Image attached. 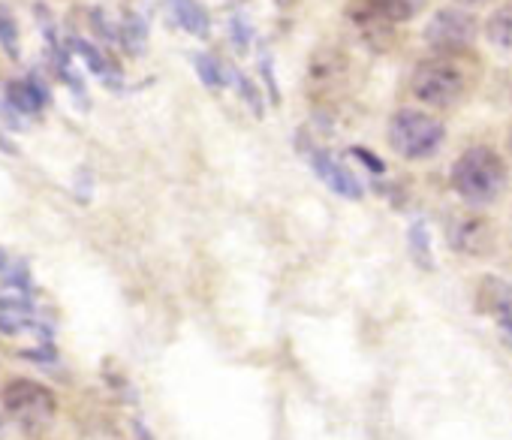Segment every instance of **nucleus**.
Here are the masks:
<instances>
[{"instance_id": "6ab92c4d", "label": "nucleus", "mask_w": 512, "mask_h": 440, "mask_svg": "<svg viewBox=\"0 0 512 440\" xmlns=\"http://www.w3.org/2000/svg\"><path fill=\"white\" fill-rule=\"evenodd\" d=\"M0 440H4V419H0Z\"/></svg>"}, {"instance_id": "7ed1b4c3", "label": "nucleus", "mask_w": 512, "mask_h": 440, "mask_svg": "<svg viewBox=\"0 0 512 440\" xmlns=\"http://www.w3.org/2000/svg\"><path fill=\"white\" fill-rule=\"evenodd\" d=\"M464 76L461 70L446 61V58H428L422 64H416L413 76H410V94L431 106V109H449L464 97Z\"/></svg>"}, {"instance_id": "4468645a", "label": "nucleus", "mask_w": 512, "mask_h": 440, "mask_svg": "<svg viewBox=\"0 0 512 440\" xmlns=\"http://www.w3.org/2000/svg\"><path fill=\"white\" fill-rule=\"evenodd\" d=\"M410 254L422 269H431V242H428V230L422 220L410 227Z\"/></svg>"}, {"instance_id": "f3484780", "label": "nucleus", "mask_w": 512, "mask_h": 440, "mask_svg": "<svg viewBox=\"0 0 512 440\" xmlns=\"http://www.w3.org/2000/svg\"><path fill=\"white\" fill-rule=\"evenodd\" d=\"M458 7H479V4H485V0H455Z\"/></svg>"}, {"instance_id": "a211bd4d", "label": "nucleus", "mask_w": 512, "mask_h": 440, "mask_svg": "<svg viewBox=\"0 0 512 440\" xmlns=\"http://www.w3.org/2000/svg\"><path fill=\"white\" fill-rule=\"evenodd\" d=\"M506 145H509V154H512V130H509V139H506Z\"/></svg>"}, {"instance_id": "9b49d317", "label": "nucleus", "mask_w": 512, "mask_h": 440, "mask_svg": "<svg viewBox=\"0 0 512 440\" xmlns=\"http://www.w3.org/2000/svg\"><path fill=\"white\" fill-rule=\"evenodd\" d=\"M485 37L497 52H512V7L491 13V19L485 22Z\"/></svg>"}, {"instance_id": "0eeeda50", "label": "nucleus", "mask_w": 512, "mask_h": 440, "mask_svg": "<svg viewBox=\"0 0 512 440\" xmlns=\"http://www.w3.org/2000/svg\"><path fill=\"white\" fill-rule=\"evenodd\" d=\"M311 169L317 172V178L326 184V187H332L338 196H347V199H362V184H359V178L341 163V160H335L329 151H323V148H314L311 151Z\"/></svg>"}, {"instance_id": "f03ea898", "label": "nucleus", "mask_w": 512, "mask_h": 440, "mask_svg": "<svg viewBox=\"0 0 512 440\" xmlns=\"http://www.w3.org/2000/svg\"><path fill=\"white\" fill-rule=\"evenodd\" d=\"M443 124L419 109H401L389 121V145L404 160H425L443 145Z\"/></svg>"}, {"instance_id": "f8f14e48", "label": "nucleus", "mask_w": 512, "mask_h": 440, "mask_svg": "<svg viewBox=\"0 0 512 440\" xmlns=\"http://www.w3.org/2000/svg\"><path fill=\"white\" fill-rule=\"evenodd\" d=\"M172 10H175V19H178V25L184 31L199 34V37L208 34V16H205V10L196 4V0H175Z\"/></svg>"}, {"instance_id": "6e6552de", "label": "nucleus", "mask_w": 512, "mask_h": 440, "mask_svg": "<svg viewBox=\"0 0 512 440\" xmlns=\"http://www.w3.org/2000/svg\"><path fill=\"white\" fill-rule=\"evenodd\" d=\"M37 326H40L37 311L22 290L0 296V332L4 335H25Z\"/></svg>"}, {"instance_id": "f257e3e1", "label": "nucleus", "mask_w": 512, "mask_h": 440, "mask_svg": "<svg viewBox=\"0 0 512 440\" xmlns=\"http://www.w3.org/2000/svg\"><path fill=\"white\" fill-rule=\"evenodd\" d=\"M452 190L467 205H491L506 187V166L491 148H467L452 166Z\"/></svg>"}, {"instance_id": "9d476101", "label": "nucleus", "mask_w": 512, "mask_h": 440, "mask_svg": "<svg viewBox=\"0 0 512 440\" xmlns=\"http://www.w3.org/2000/svg\"><path fill=\"white\" fill-rule=\"evenodd\" d=\"M479 308L482 311H488V314H494L497 320H500V326H506V323H512V290L503 284V281H497V278H488V281H482V287H479Z\"/></svg>"}, {"instance_id": "423d86ee", "label": "nucleus", "mask_w": 512, "mask_h": 440, "mask_svg": "<svg viewBox=\"0 0 512 440\" xmlns=\"http://www.w3.org/2000/svg\"><path fill=\"white\" fill-rule=\"evenodd\" d=\"M446 239H449L452 251L479 257V254H485L491 248V227H488V220H482V217L461 214V217L449 220Z\"/></svg>"}, {"instance_id": "2eb2a0df", "label": "nucleus", "mask_w": 512, "mask_h": 440, "mask_svg": "<svg viewBox=\"0 0 512 440\" xmlns=\"http://www.w3.org/2000/svg\"><path fill=\"white\" fill-rule=\"evenodd\" d=\"M0 43H4V49L16 58L19 55V28H16V19L0 10Z\"/></svg>"}, {"instance_id": "1a4fd4ad", "label": "nucleus", "mask_w": 512, "mask_h": 440, "mask_svg": "<svg viewBox=\"0 0 512 440\" xmlns=\"http://www.w3.org/2000/svg\"><path fill=\"white\" fill-rule=\"evenodd\" d=\"M362 16L368 22H383V25H401L413 19L425 0H359Z\"/></svg>"}, {"instance_id": "dca6fc26", "label": "nucleus", "mask_w": 512, "mask_h": 440, "mask_svg": "<svg viewBox=\"0 0 512 440\" xmlns=\"http://www.w3.org/2000/svg\"><path fill=\"white\" fill-rule=\"evenodd\" d=\"M196 70L199 76L205 79V85H223V76H220V67L211 55H199L196 58Z\"/></svg>"}, {"instance_id": "39448f33", "label": "nucleus", "mask_w": 512, "mask_h": 440, "mask_svg": "<svg viewBox=\"0 0 512 440\" xmlns=\"http://www.w3.org/2000/svg\"><path fill=\"white\" fill-rule=\"evenodd\" d=\"M473 40H476V19L464 10H440L425 28V43L437 55L467 52Z\"/></svg>"}, {"instance_id": "20e7f679", "label": "nucleus", "mask_w": 512, "mask_h": 440, "mask_svg": "<svg viewBox=\"0 0 512 440\" xmlns=\"http://www.w3.org/2000/svg\"><path fill=\"white\" fill-rule=\"evenodd\" d=\"M4 407L7 413L28 431H43L55 419V395L49 386L37 380H13L4 389Z\"/></svg>"}, {"instance_id": "ddd939ff", "label": "nucleus", "mask_w": 512, "mask_h": 440, "mask_svg": "<svg viewBox=\"0 0 512 440\" xmlns=\"http://www.w3.org/2000/svg\"><path fill=\"white\" fill-rule=\"evenodd\" d=\"M10 100H13L22 112H40L46 94H43V88H37L34 82H19V85H10Z\"/></svg>"}]
</instances>
